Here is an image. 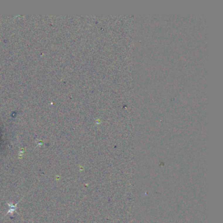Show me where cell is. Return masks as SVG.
Wrapping results in <instances>:
<instances>
[]
</instances>
